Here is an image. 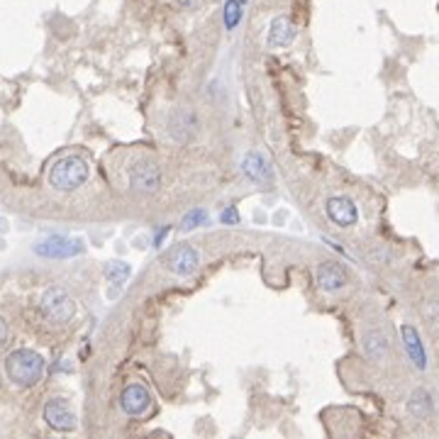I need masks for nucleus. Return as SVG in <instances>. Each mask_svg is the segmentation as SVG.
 I'll list each match as a JSON object with an SVG mask.
<instances>
[{
    "label": "nucleus",
    "instance_id": "1",
    "mask_svg": "<svg viewBox=\"0 0 439 439\" xmlns=\"http://www.w3.org/2000/svg\"><path fill=\"white\" fill-rule=\"evenodd\" d=\"M5 374L20 388H32L44 374V359L32 349H18L5 359Z\"/></svg>",
    "mask_w": 439,
    "mask_h": 439
},
{
    "label": "nucleus",
    "instance_id": "2",
    "mask_svg": "<svg viewBox=\"0 0 439 439\" xmlns=\"http://www.w3.org/2000/svg\"><path fill=\"white\" fill-rule=\"evenodd\" d=\"M88 173H90V168L81 156H64V159L56 161L52 166V171H49V183H52L56 191L69 193V191H76L79 186H83V183L88 181Z\"/></svg>",
    "mask_w": 439,
    "mask_h": 439
},
{
    "label": "nucleus",
    "instance_id": "3",
    "mask_svg": "<svg viewBox=\"0 0 439 439\" xmlns=\"http://www.w3.org/2000/svg\"><path fill=\"white\" fill-rule=\"evenodd\" d=\"M39 308H42L44 320H49L52 325H66L76 315V303L64 288H49L42 295Z\"/></svg>",
    "mask_w": 439,
    "mask_h": 439
},
{
    "label": "nucleus",
    "instance_id": "4",
    "mask_svg": "<svg viewBox=\"0 0 439 439\" xmlns=\"http://www.w3.org/2000/svg\"><path fill=\"white\" fill-rule=\"evenodd\" d=\"M34 252L47 259H69L83 252V244H81V239H69V237H61V234H54V237L42 239V242L34 247Z\"/></svg>",
    "mask_w": 439,
    "mask_h": 439
},
{
    "label": "nucleus",
    "instance_id": "5",
    "mask_svg": "<svg viewBox=\"0 0 439 439\" xmlns=\"http://www.w3.org/2000/svg\"><path fill=\"white\" fill-rule=\"evenodd\" d=\"M44 420L47 425L56 432H71L76 430V412L71 410V405L64 400V398H54L44 405Z\"/></svg>",
    "mask_w": 439,
    "mask_h": 439
},
{
    "label": "nucleus",
    "instance_id": "6",
    "mask_svg": "<svg viewBox=\"0 0 439 439\" xmlns=\"http://www.w3.org/2000/svg\"><path fill=\"white\" fill-rule=\"evenodd\" d=\"M198 264H201V257H198L196 249L188 247V244H178V247H173L171 252L166 254V269L171 273L181 276V278L196 273Z\"/></svg>",
    "mask_w": 439,
    "mask_h": 439
},
{
    "label": "nucleus",
    "instance_id": "7",
    "mask_svg": "<svg viewBox=\"0 0 439 439\" xmlns=\"http://www.w3.org/2000/svg\"><path fill=\"white\" fill-rule=\"evenodd\" d=\"M161 183L159 166L154 161H137L130 166V186L142 193H154Z\"/></svg>",
    "mask_w": 439,
    "mask_h": 439
},
{
    "label": "nucleus",
    "instance_id": "8",
    "mask_svg": "<svg viewBox=\"0 0 439 439\" xmlns=\"http://www.w3.org/2000/svg\"><path fill=\"white\" fill-rule=\"evenodd\" d=\"M120 405H122V410H125L127 415L142 417V415H147V412H149L151 396H149V391H147V388L142 384H132V386H127L125 391H122Z\"/></svg>",
    "mask_w": 439,
    "mask_h": 439
},
{
    "label": "nucleus",
    "instance_id": "9",
    "mask_svg": "<svg viewBox=\"0 0 439 439\" xmlns=\"http://www.w3.org/2000/svg\"><path fill=\"white\" fill-rule=\"evenodd\" d=\"M198 127H201V122H198L196 112H191L186 108L176 110L168 117V135L176 142H191L193 137H196Z\"/></svg>",
    "mask_w": 439,
    "mask_h": 439
},
{
    "label": "nucleus",
    "instance_id": "10",
    "mask_svg": "<svg viewBox=\"0 0 439 439\" xmlns=\"http://www.w3.org/2000/svg\"><path fill=\"white\" fill-rule=\"evenodd\" d=\"M315 281H318V285L323 290L335 293V290L344 288L346 281H349V276H346V269L342 266V264L323 262V264H318V266H315Z\"/></svg>",
    "mask_w": 439,
    "mask_h": 439
},
{
    "label": "nucleus",
    "instance_id": "11",
    "mask_svg": "<svg viewBox=\"0 0 439 439\" xmlns=\"http://www.w3.org/2000/svg\"><path fill=\"white\" fill-rule=\"evenodd\" d=\"M325 210H327V217L332 222L339 224V227H351V224H356V219H359V210H356L354 201L346 196L330 198Z\"/></svg>",
    "mask_w": 439,
    "mask_h": 439
},
{
    "label": "nucleus",
    "instance_id": "12",
    "mask_svg": "<svg viewBox=\"0 0 439 439\" xmlns=\"http://www.w3.org/2000/svg\"><path fill=\"white\" fill-rule=\"evenodd\" d=\"M242 171H244V176L254 183H271V178H273L271 164H269L259 151H249V154L244 156Z\"/></svg>",
    "mask_w": 439,
    "mask_h": 439
},
{
    "label": "nucleus",
    "instance_id": "13",
    "mask_svg": "<svg viewBox=\"0 0 439 439\" xmlns=\"http://www.w3.org/2000/svg\"><path fill=\"white\" fill-rule=\"evenodd\" d=\"M295 39V25L290 22L288 18H273L271 20V27H269V47L271 49H283L290 47Z\"/></svg>",
    "mask_w": 439,
    "mask_h": 439
},
{
    "label": "nucleus",
    "instance_id": "14",
    "mask_svg": "<svg viewBox=\"0 0 439 439\" xmlns=\"http://www.w3.org/2000/svg\"><path fill=\"white\" fill-rule=\"evenodd\" d=\"M400 332H403V344H405V351H407V356H410V361L417 366V369H425L427 359H425V349H422L420 335H417L415 327H410V325H403Z\"/></svg>",
    "mask_w": 439,
    "mask_h": 439
},
{
    "label": "nucleus",
    "instance_id": "15",
    "mask_svg": "<svg viewBox=\"0 0 439 439\" xmlns=\"http://www.w3.org/2000/svg\"><path fill=\"white\" fill-rule=\"evenodd\" d=\"M407 412H410L415 420H427L432 415V396L425 388H417L415 393L407 400Z\"/></svg>",
    "mask_w": 439,
    "mask_h": 439
},
{
    "label": "nucleus",
    "instance_id": "16",
    "mask_svg": "<svg viewBox=\"0 0 439 439\" xmlns=\"http://www.w3.org/2000/svg\"><path fill=\"white\" fill-rule=\"evenodd\" d=\"M364 349H366V354H369L371 359L381 361L386 356V351H388L386 337L381 335L379 330H369V332H366V337H364Z\"/></svg>",
    "mask_w": 439,
    "mask_h": 439
},
{
    "label": "nucleus",
    "instance_id": "17",
    "mask_svg": "<svg viewBox=\"0 0 439 439\" xmlns=\"http://www.w3.org/2000/svg\"><path fill=\"white\" fill-rule=\"evenodd\" d=\"M130 273H132V266L130 264H125V262H112L105 266V278L110 281V283H115V285H122L127 278H130Z\"/></svg>",
    "mask_w": 439,
    "mask_h": 439
},
{
    "label": "nucleus",
    "instance_id": "18",
    "mask_svg": "<svg viewBox=\"0 0 439 439\" xmlns=\"http://www.w3.org/2000/svg\"><path fill=\"white\" fill-rule=\"evenodd\" d=\"M239 20H242V3L239 0H227V5H224V27L234 29L239 25Z\"/></svg>",
    "mask_w": 439,
    "mask_h": 439
},
{
    "label": "nucleus",
    "instance_id": "19",
    "mask_svg": "<svg viewBox=\"0 0 439 439\" xmlns=\"http://www.w3.org/2000/svg\"><path fill=\"white\" fill-rule=\"evenodd\" d=\"M201 222H208V212L193 210V212H188L186 219H183V229H193V227H198Z\"/></svg>",
    "mask_w": 439,
    "mask_h": 439
},
{
    "label": "nucleus",
    "instance_id": "20",
    "mask_svg": "<svg viewBox=\"0 0 439 439\" xmlns=\"http://www.w3.org/2000/svg\"><path fill=\"white\" fill-rule=\"evenodd\" d=\"M219 222L222 224H239V212L234 210V208H224V210L219 212Z\"/></svg>",
    "mask_w": 439,
    "mask_h": 439
},
{
    "label": "nucleus",
    "instance_id": "21",
    "mask_svg": "<svg viewBox=\"0 0 439 439\" xmlns=\"http://www.w3.org/2000/svg\"><path fill=\"white\" fill-rule=\"evenodd\" d=\"M178 5L186 8V10H196L198 5H201V0H178Z\"/></svg>",
    "mask_w": 439,
    "mask_h": 439
},
{
    "label": "nucleus",
    "instance_id": "22",
    "mask_svg": "<svg viewBox=\"0 0 439 439\" xmlns=\"http://www.w3.org/2000/svg\"><path fill=\"white\" fill-rule=\"evenodd\" d=\"M5 339H8V325H5V320L0 318V344H5Z\"/></svg>",
    "mask_w": 439,
    "mask_h": 439
},
{
    "label": "nucleus",
    "instance_id": "23",
    "mask_svg": "<svg viewBox=\"0 0 439 439\" xmlns=\"http://www.w3.org/2000/svg\"><path fill=\"white\" fill-rule=\"evenodd\" d=\"M239 3H242V5H244V3H247V0H239Z\"/></svg>",
    "mask_w": 439,
    "mask_h": 439
}]
</instances>
